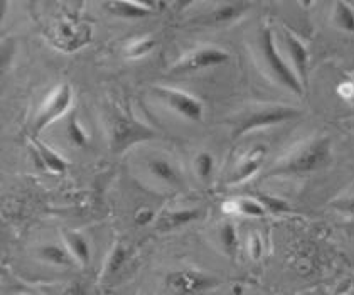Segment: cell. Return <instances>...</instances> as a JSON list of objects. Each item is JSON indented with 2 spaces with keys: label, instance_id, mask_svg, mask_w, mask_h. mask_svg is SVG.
<instances>
[{
  "label": "cell",
  "instance_id": "cell-19",
  "mask_svg": "<svg viewBox=\"0 0 354 295\" xmlns=\"http://www.w3.org/2000/svg\"><path fill=\"white\" fill-rule=\"evenodd\" d=\"M66 133L68 139L75 147L78 149H86L88 142H90V137H88V132L83 129V125L80 124L78 118L71 117V120L68 122L66 125Z\"/></svg>",
  "mask_w": 354,
  "mask_h": 295
},
{
  "label": "cell",
  "instance_id": "cell-12",
  "mask_svg": "<svg viewBox=\"0 0 354 295\" xmlns=\"http://www.w3.org/2000/svg\"><path fill=\"white\" fill-rule=\"evenodd\" d=\"M64 245H66L69 253L75 256V260L80 263V265H88V263L91 262L90 243H88V240L84 238L82 233L78 231L64 233Z\"/></svg>",
  "mask_w": 354,
  "mask_h": 295
},
{
  "label": "cell",
  "instance_id": "cell-2",
  "mask_svg": "<svg viewBox=\"0 0 354 295\" xmlns=\"http://www.w3.org/2000/svg\"><path fill=\"white\" fill-rule=\"evenodd\" d=\"M260 51L263 55L265 64L270 70V73L275 76V79L282 86H286L287 90H290L292 93L302 97L304 95V84L300 82L297 73L294 71L292 64H288L280 55L279 48H277L275 37H273L272 29L268 26H265L260 32Z\"/></svg>",
  "mask_w": 354,
  "mask_h": 295
},
{
  "label": "cell",
  "instance_id": "cell-16",
  "mask_svg": "<svg viewBox=\"0 0 354 295\" xmlns=\"http://www.w3.org/2000/svg\"><path fill=\"white\" fill-rule=\"evenodd\" d=\"M39 256L44 262L53 263L57 267H71L73 262H76L75 256L69 253L66 247H59V245H44L39 248Z\"/></svg>",
  "mask_w": 354,
  "mask_h": 295
},
{
  "label": "cell",
  "instance_id": "cell-21",
  "mask_svg": "<svg viewBox=\"0 0 354 295\" xmlns=\"http://www.w3.org/2000/svg\"><path fill=\"white\" fill-rule=\"evenodd\" d=\"M156 48V41L152 37H140V39H136L127 46L125 53L127 56L132 57V59H137V57H142L149 55L152 49Z\"/></svg>",
  "mask_w": 354,
  "mask_h": 295
},
{
  "label": "cell",
  "instance_id": "cell-18",
  "mask_svg": "<svg viewBox=\"0 0 354 295\" xmlns=\"http://www.w3.org/2000/svg\"><path fill=\"white\" fill-rule=\"evenodd\" d=\"M334 24L344 32H354V7L346 0H336L333 10Z\"/></svg>",
  "mask_w": 354,
  "mask_h": 295
},
{
  "label": "cell",
  "instance_id": "cell-13",
  "mask_svg": "<svg viewBox=\"0 0 354 295\" xmlns=\"http://www.w3.org/2000/svg\"><path fill=\"white\" fill-rule=\"evenodd\" d=\"M147 171L153 175V178L169 184V186L179 184V172H177L176 167L172 166L167 159H164V157H152V159H149Z\"/></svg>",
  "mask_w": 354,
  "mask_h": 295
},
{
  "label": "cell",
  "instance_id": "cell-4",
  "mask_svg": "<svg viewBox=\"0 0 354 295\" xmlns=\"http://www.w3.org/2000/svg\"><path fill=\"white\" fill-rule=\"evenodd\" d=\"M300 117V112L294 106H286V105H273V106H265L260 108L259 112L250 113L248 117L238 124L236 129L233 132V139H240V137L246 135V133L253 132V130L259 129H267V126L280 125L283 122L295 120Z\"/></svg>",
  "mask_w": 354,
  "mask_h": 295
},
{
  "label": "cell",
  "instance_id": "cell-29",
  "mask_svg": "<svg viewBox=\"0 0 354 295\" xmlns=\"http://www.w3.org/2000/svg\"><path fill=\"white\" fill-rule=\"evenodd\" d=\"M133 2L140 3V6L147 7V9H152V10H156L157 7V0H133Z\"/></svg>",
  "mask_w": 354,
  "mask_h": 295
},
{
  "label": "cell",
  "instance_id": "cell-27",
  "mask_svg": "<svg viewBox=\"0 0 354 295\" xmlns=\"http://www.w3.org/2000/svg\"><path fill=\"white\" fill-rule=\"evenodd\" d=\"M152 220H153L152 209H147V208L138 209V213L136 214V223L138 226H147L149 223H152Z\"/></svg>",
  "mask_w": 354,
  "mask_h": 295
},
{
  "label": "cell",
  "instance_id": "cell-15",
  "mask_svg": "<svg viewBox=\"0 0 354 295\" xmlns=\"http://www.w3.org/2000/svg\"><path fill=\"white\" fill-rule=\"evenodd\" d=\"M199 216L198 209H180V211H172V213L164 214L162 218L157 223V229L159 231H172V229L180 228V226L191 223L196 218Z\"/></svg>",
  "mask_w": 354,
  "mask_h": 295
},
{
  "label": "cell",
  "instance_id": "cell-14",
  "mask_svg": "<svg viewBox=\"0 0 354 295\" xmlns=\"http://www.w3.org/2000/svg\"><path fill=\"white\" fill-rule=\"evenodd\" d=\"M34 151H36L37 159L44 164L55 174H64L68 171V162L64 157H61L57 152L49 149L48 145L42 144L39 140H34Z\"/></svg>",
  "mask_w": 354,
  "mask_h": 295
},
{
  "label": "cell",
  "instance_id": "cell-17",
  "mask_svg": "<svg viewBox=\"0 0 354 295\" xmlns=\"http://www.w3.org/2000/svg\"><path fill=\"white\" fill-rule=\"evenodd\" d=\"M226 206L232 208V213L241 214V216L263 218L268 214V211L263 208V204L255 198H241L236 199V201H228Z\"/></svg>",
  "mask_w": 354,
  "mask_h": 295
},
{
  "label": "cell",
  "instance_id": "cell-20",
  "mask_svg": "<svg viewBox=\"0 0 354 295\" xmlns=\"http://www.w3.org/2000/svg\"><path fill=\"white\" fill-rule=\"evenodd\" d=\"M194 169H196V174L201 181H207L213 174V169H214V159L209 152L203 151L196 155L194 159Z\"/></svg>",
  "mask_w": 354,
  "mask_h": 295
},
{
  "label": "cell",
  "instance_id": "cell-1",
  "mask_svg": "<svg viewBox=\"0 0 354 295\" xmlns=\"http://www.w3.org/2000/svg\"><path fill=\"white\" fill-rule=\"evenodd\" d=\"M330 162V139L317 137L297 149L287 159L280 160L275 167L267 172L270 178H294V175L310 174Z\"/></svg>",
  "mask_w": 354,
  "mask_h": 295
},
{
  "label": "cell",
  "instance_id": "cell-5",
  "mask_svg": "<svg viewBox=\"0 0 354 295\" xmlns=\"http://www.w3.org/2000/svg\"><path fill=\"white\" fill-rule=\"evenodd\" d=\"M152 91L172 112H176L177 115H180V117H184L189 122H203L205 105L194 95L183 90H177V88L172 86H153Z\"/></svg>",
  "mask_w": 354,
  "mask_h": 295
},
{
  "label": "cell",
  "instance_id": "cell-24",
  "mask_svg": "<svg viewBox=\"0 0 354 295\" xmlns=\"http://www.w3.org/2000/svg\"><path fill=\"white\" fill-rule=\"evenodd\" d=\"M219 238H221L223 247L226 248V251L233 253L236 250V228L232 223H226L223 225L221 231H219Z\"/></svg>",
  "mask_w": 354,
  "mask_h": 295
},
{
  "label": "cell",
  "instance_id": "cell-8",
  "mask_svg": "<svg viewBox=\"0 0 354 295\" xmlns=\"http://www.w3.org/2000/svg\"><path fill=\"white\" fill-rule=\"evenodd\" d=\"M169 289L176 294H203L218 285L216 278L199 270H174L165 277Z\"/></svg>",
  "mask_w": 354,
  "mask_h": 295
},
{
  "label": "cell",
  "instance_id": "cell-10",
  "mask_svg": "<svg viewBox=\"0 0 354 295\" xmlns=\"http://www.w3.org/2000/svg\"><path fill=\"white\" fill-rule=\"evenodd\" d=\"M265 155H267V147H265V145H257L255 149H252V151H250L248 154L238 162L233 175L228 179L230 186L241 184L243 181H246V179L252 178L253 174H257V171L260 169L261 162L265 160Z\"/></svg>",
  "mask_w": 354,
  "mask_h": 295
},
{
  "label": "cell",
  "instance_id": "cell-25",
  "mask_svg": "<svg viewBox=\"0 0 354 295\" xmlns=\"http://www.w3.org/2000/svg\"><path fill=\"white\" fill-rule=\"evenodd\" d=\"M241 10L238 9V7H233V6H226L223 7V9H219L218 12H214V22H230L233 21L236 15H240Z\"/></svg>",
  "mask_w": 354,
  "mask_h": 295
},
{
  "label": "cell",
  "instance_id": "cell-22",
  "mask_svg": "<svg viewBox=\"0 0 354 295\" xmlns=\"http://www.w3.org/2000/svg\"><path fill=\"white\" fill-rule=\"evenodd\" d=\"M127 255H129L127 248L122 247V243H115L113 250H111L109 260H106L105 275H111V274H115L117 270H120L123 263H125Z\"/></svg>",
  "mask_w": 354,
  "mask_h": 295
},
{
  "label": "cell",
  "instance_id": "cell-32",
  "mask_svg": "<svg viewBox=\"0 0 354 295\" xmlns=\"http://www.w3.org/2000/svg\"><path fill=\"white\" fill-rule=\"evenodd\" d=\"M314 2L315 0H299V3L304 7V9H310V7L314 6Z\"/></svg>",
  "mask_w": 354,
  "mask_h": 295
},
{
  "label": "cell",
  "instance_id": "cell-28",
  "mask_svg": "<svg viewBox=\"0 0 354 295\" xmlns=\"http://www.w3.org/2000/svg\"><path fill=\"white\" fill-rule=\"evenodd\" d=\"M250 248H252V256L253 258H260V255H261V240H260V236L259 235H253L252 236V240H250Z\"/></svg>",
  "mask_w": 354,
  "mask_h": 295
},
{
  "label": "cell",
  "instance_id": "cell-26",
  "mask_svg": "<svg viewBox=\"0 0 354 295\" xmlns=\"http://www.w3.org/2000/svg\"><path fill=\"white\" fill-rule=\"evenodd\" d=\"M337 93H339V97L344 98L346 102L354 105V82H351V79L342 82L339 86H337Z\"/></svg>",
  "mask_w": 354,
  "mask_h": 295
},
{
  "label": "cell",
  "instance_id": "cell-9",
  "mask_svg": "<svg viewBox=\"0 0 354 295\" xmlns=\"http://www.w3.org/2000/svg\"><path fill=\"white\" fill-rule=\"evenodd\" d=\"M282 39L287 48L288 56H290L292 68H294V71L297 73L300 82L306 86L307 78H309V49H307V46L304 44L297 34H294L288 29H282Z\"/></svg>",
  "mask_w": 354,
  "mask_h": 295
},
{
  "label": "cell",
  "instance_id": "cell-33",
  "mask_svg": "<svg viewBox=\"0 0 354 295\" xmlns=\"http://www.w3.org/2000/svg\"><path fill=\"white\" fill-rule=\"evenodd\" d=\"M7 2H9V0H0V14H2V19L7 12Z\"/></svg>",
  "mask_w": 354,
  "mask_h": 295
},
{
  "label": "cell",
  "instance_id": "cell-11",
  "mask_svg": "<svg viewBox=\"0 0 354 295\" xmlns=\"http://www.w3.org/2000/svg\"><path fill=\"white\" fill-rule=\"evenodd\" d=\"M103 9L120 19H144L153 12L133 0H103Z\"/></svg>",
  "mask_w": 354,
  "mask_h": 295
},
{
  "label": "cell",
  "instance_id": "cell-7",
  "mask_svg": "<svg viewBox=\"0 0 354 295\" xmlns=\"http://www.w3.org/2000/svg\"><path fill=\"white\" fill-rule=\"evenodd\" d=\"M230 61V53L225 49L216 48V46H206V48H199L186 55L179 63L174 66V73H194L209 70L214 66H223Z\"/></svg>",
  "mask_w": 354,
  "mask_h": 295
},
{
  "label": "cell",
  "instance_id": "cell-23",
  "mask_svg": "<svg viewBox=\"0 0 354 295\" xmlns=\"http://www.w3.org/2000/svg\"><path fill=\"white\" fill-rule=\"evenodd\" d=\"M253 198L259 199V201L263 204V208L268 211V213H273V214H280V213H288L290 208H288V204L286 201H282V199L275 198V196H270V194H265V193H255L253 194Z\"/></svg>",
  "mask_w": 354,
  "mask_h": 295
},
{
  "label": "cell",
  "instance_id": "cell-3",
  "mask_svg": "<svg viewBox=\"0 0 354 295\" xmlns=\"http://www.w3.org/2000/svg\"><path fill=\"white\" fill-rule=\"evenodd\" d=\"M156 137V132L142 122L127 113H115L110 120V147L115 152L127 151L138 142H145Z\"/></svg>",
  "mask_w": 354,
  "mask_h": 295
},
{
  "label": "cell",
  "instance_id": "cell-30",
  "mask_svg": "<svg viewBox=\"0 0 354 295\" xmlns=\"http://www.w3.org/2000/svg\"><path fill=\"white\" fill-rule=\"evenodd\" d=\"M174 2H176V10H180L184 9V7L189 6L191 2H194V0H174Z\"/></svg>",
  "mask_w": 354,
  "mask_h": 295
},
{
  "label": "cell",
  "instance_id": "cell-31",
  "mask_svg": "<svg viewBox=\"0 0 354 295\" xmlns=\"http://www.w3.org/2000/svg\"><path fill=\"white\" fill-rule=\"evenodd\" d=\"M341 208L346 209V211H349V213H351V214H354V199H351V201H344V202H342Z\"/></svg>",
  "mask_w": 354,
  "mask_h": 295
},
{
  "label": "cell",
  "instance_id": "cell-6",
  "mask_svg": "<svg viewBox=\"0 0 354 295\" xmlns=\"http://www.w3.org/2000/svg\"><path fill=\"white\" fill-rule=\"evenodd\" d=\"M73 103V90L68 83H61L59 86L49 95L44 105L41 106L39 113L34 118V133H41L42 130L48 129L53 122L63 117Z\"/></svg>",
  "mask_w": 354,
  "mask_h": 295
}]
</instances>
